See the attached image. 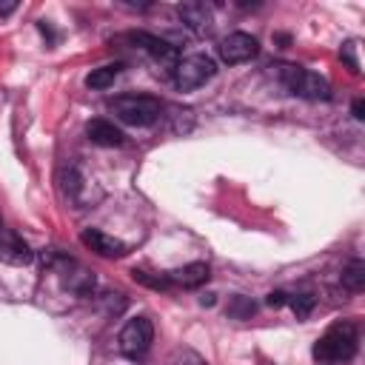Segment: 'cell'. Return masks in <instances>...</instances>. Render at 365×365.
I'll list each match as a JSON object with an SVG mask.
<instances>
[{"label": "cell", "instance_id": "19", "mask_svg": "<svg viewBox=\"0 0 365 365\" xmlns=\"http://www.w3.org/2000/svg\"><path fill=\"white\" fill-rule=\"evenodd\" d=\"M339 57L348 63V68H351L354 74H359V60H356V43H354V40L342 43V51H339Z\"/></svg>", "mask_w": 365, "mask_h": 365}, {"label": "cell", "instance_id": "12", "mask_svg": "<svg viewBox=\"0 0 365 365\" xmlns=\"http://www.w3.org/2000/svg\"><path fill=\"white\" fill-rule=\"evenodd\" d=\"M180 17H182V23H185L191 31H197V34H208V31H211V23H214L211 9H208L205 3H182V6H180Z\"/></svg>", "mask_w": 365, "mask_h": 365}, {"label": "cell", "instance_id": "9", "mask_svg": "<svg viewBox=\"0 0 365 365\" xmlns=\"http://www.w3.org/2000/svg\"><path fill=\"white\" fill-rule=\"evenodd\" d=\"M80 240H83V245H86L88 251H94L97 257H106V259H117V257L125 254V242H123V240H117V237H111V234H103V231H97V228H86V231L80 234Z\"/></svg>", "mask_w": 365, "mask_h": 365}, {"label": "cell", "instance_id": "22", "mask_svg": "<svg viewBox=\"0 0 365 365\" xmlns=\"http://www.w3.org/2000/svg\"><path fill=\"white\" fill-rule=\"evenodd\" d=\"M17 9V3L14 0H6V3H0V14H11Z\"/></svg>", "mask_w": 365, "mask_h": 365}, {"label": "cell", "instance_id": "11", "mask_svg": "<svg viewBox=\"0 0 365 365\" xmlns=\"http://www.w3.org/2000/svg\"><path fill=\"white\" fill-rule=\"evenodd\" d=\"M168 277V282L171 285H180V288H200V285H205L208 282V265L205 262H188V265H182V268H177V271H171V274H165Z\"/></svg>", "mask_w": 365, "mask_h": 365}, {"label": "cell", "instance_id": "24", "mask_svg": "<svg viewBox=\"0 0 365 365\" xmlns=\"http://www.w3.org/2000/svg\"><path fill=\"white\" fill-rule=\"evenodd\" d=\"M0 228H3V220H0Z\"/></svg>", "mask_w": 365, "mask_h": 365}, {"label": "cell", "instance_id": "18", "mask_svg": "<svg viewBox=\"0 0 365 365\" xmlns=\"http://www.w3.org/2000/svg\"><path fill=\"white\" fill-rule=\"evenodd\" d=\"M131 277H134V282H140V285H148V288H154V291H165V288H171V282H168V277H151L148 271H131Z\"/></svg>", "mask_w": 365, "mask_h": 365}, {"label": "cell", "instance_id": "20", "mask_svg": "<svg viewBox=\"0 0 365 365\" xmlns=\"http://www.w3.org/2000/svg\"><path fill=\"white\" fill-rule=\"evenodd\" d=\"M265 302H268L271 308H282V305L288 302V294H285V291H271V294L265 297Z\"/></svg>", "mask_w": 365, "mask_h": 365}, {"label": "cell", "instance_id": "8", "mask_svg": "<svg viewBox=\"0 0 365 365\" xmlns=\"http://www.w3.org/2000/svg\"><path fill=\"white\" fill-rule=\"evenodd\" d=\"M31 259H34V251L29 248V242L11 228H0V262H6V265H29Z\"/></svg>", "mask_w": 365, "mask_h": 365}, {"label": "cell", "instance_id": "17", "mask_svg": "<svg viewBox=\"0 0 365 365\" xmlns=\"http://www.w3.org/2000/svg\"><path fill=\"white\" fill-rule=\"evenodd\" d=\"M285 305H288V308L302 319V317H308V314H311V308L317 305V299H314L311 294H294V297H288V302H285Z\"/></svg>", "mask_w": 365, "mask_h": 365}, {"label": "cell", "instance_id": "7", "mask_svg": "<svg viewBox=\"0 0 365 365\" xmlns=\"http://www.w3.org/2000/svg\"><path fill=\"white\" fill-rule=\"evenodd\" d=\"M220 60L228 63V66H237V63H245L251 57H257L259 51V43L254 34H245V31H231L228 37L220 40Z\"/></svg>", "mask_w": 365, "mask_h": 365}, {"label": "cell", "instance_id": "13", "mask_svg": "<svg viewBox=\"0 0 365 365\" xmlns=\"http://www.w3.org/2000/svg\"><path fill=\"white\" fill-rule=\"evenodd\" d=\"M86 134L97 145H120L123 143V131L114 123H108V120H91L86 125Z\"/></svg>", "mask_w": 365, "mask_h": 365}, {"label": "cell", "instance_id": "4", "mask_svg": "<svg viewBox=\"0 0 365 365\" xmlns=\"http://www.w3.org/2000/svg\"><path fill=\"white\" fill-rule=\"evenodd\" d=\"M214 71H217V66L208 54H188V57L177 60V66L171 68V77L180 91H191V88H200L205 80H211Z\"/></svg>", "mask_w": 365, "mask_h": 365}, {"label": "cell", "instance_id": "23", "mask_svg": "<svg viewBox=\"0 0 365 365\" xmlns=\"http://www.w3.org/2000/svg\"><path fill=\"white\" fill-rule=\"evenodd\" d=\"M200 302H202V305H214V294H205V297H200Z\"/></svg>", "mask_w": 365, "mask_h": 365}, {"label": "cell", "instance_id": "21", "mask_svg": "<svg viewBox=\"0 0 365 365\" xmlns=\"http://www.w3.org/2000/svg\"><path fill=\"white\" fill-rule=\"evenodd\" d=\"M354 117H356V120L365 117V103H362V100H354Z\"/></svg>", "mask_w": 365, "mask_h": 365}, {"label": "cell", "instance_id": "2", "mask_svg": "<svg viewBox=\"0 0 365 365\" xmlns=\"http://www.w3.org/2000/svg\"><path fill=\"white\" fill-rule=\"evenodd\" d=\"M111 114L125 123V125H134V128H145V125H154L163 114V106L157 97H145V94H123V97H114L111 103Z\"/></svg>", "mask_w": 365, "mask_h": 365}, {"label": "cell", "instance_id": "3", "mask_svg": "<svg viewBox=\"0 0 365 365\" xmlns=\"http://www.w3.org/2000/svg\"><path fill=\"white\" fill-rule=\"evenodd\" d=\"M277 80L297 97H305V100H328L331 97V86L325 77L308 71V68H299V66H277Z\"/></svg>", "mask_w": 365, "mask_h": 365}, {"label": "cell", "instance_id": "10", "mask_svg": "<svg viewBox=\"0 0 365 365\" xmlns=\"http://www.w3.org/2000/svg\"><path fill=\"white\" fill-rule=\"evenodd\" d=\"M57 182H60V191L66 194V200H71V202H77V205H83V202H86L88 180L83 177V171H80L74 163H68V165H63V168H60Z\"/></svg>", "mask_w": 365, "mask_h": 365}, {"label": "cell", "instance_id": "6", "mask_svg": "<svg viewBox=\"0 0 365 365\" xmlns=\"http://www.w3.org/2000/svg\"><path fill=\"white\" fill-rule=\"evenodd\" d=\"M48 265L54 268V274H60L63 288H68L74 294H91L94 291V274L88 268H83L80 262H74L68 257H60V254H51Z\"/></svg>", "mask_w": 365, "mask_h": 365}, {"label": "cell", "instance_id": "15", "mask_svg": "<svg viewBox=\"0 0 365 365\" xmlns=\"http://www.w3.org/2000/svg\"><path fill=\"white\" fill-rule=\"evenodd\" d=\"M120 63H111V66H100V68H91V74L86 77V86L88 88H108L114 80H117V74H120Z\"/></svg>", "mask_w": 365, "mask_h": 365}, {"label": "cell", "instance_id": "16", "mask_svg": "<svg viewBox=\"0 0 365 365\" xmlns=\"http://www.w3.org/2000/svg\"><path fill=\"white\" fill-rule=\"evenodd\" d=\"M254 311H257V305L251 302V297L234 294V297L228 299V317H234V319H248Z\"/></svg>", "mask_w": 365, "mask_h": 365}, {"label": "cell", "instance_id": "1", "mask_svg": "<svg viewBox=\"0 0 365 365\" xmlns=\"http://www.w3.org/2000/svg\"><path fill=\"white\" fill-rule=\"evenodd\" d=\"M359 348V331L354 322H334L317 342H314V359L319 362H348Z\"/></svg>", "mask_w": 365, "mask_h": 365}, {"label": "cell", "instance_id": "14", "mask_svg": "<svg viewBox=\"0 0 365 365\" xmlns=\"http://www.w3.org/2000/svg\"><path fill=\"white\" fill-rule=\"evenodd\" d=\"M342 285L354 294H359L365 288V262L362 259H351L345 268H342Z\"/></svg>", "mask_w": 365, "mask_h": 365}, {"label": "cell", "instance_id": "5", "mask_svg": "<svg viewBox=\"0 0 365 365\" xmlns=\"http://www.w3.org/2000/svg\"><path fill=\"white\" fill-rule=\"evenodd\" d=\"M151 342H154V325H151L148 317H134L120 331V351L128 359L145 356V351L151 348Z\"/></svg>", "mask_w": 365, "mask_h": 365}]
</instances>
